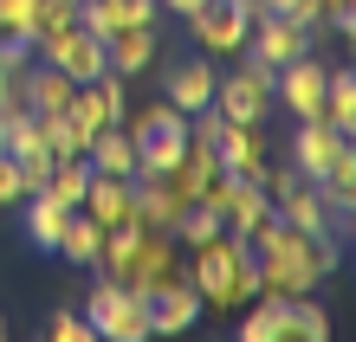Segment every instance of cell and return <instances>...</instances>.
Returning a JSON list of instances; mask_svg holds the SVG:
<instances>
[{"mask_svg": "<svg viewBox=\"0 0 356 342\" xmlns=\"http://www.w3.org/2000/svg\"><path fill=\"white\" fill-rule=\"evenodd\" d=\"M246 246H253V259H259V291H272V297H311L337 271V239L298 232V226H285L279 213H272Z\"/></svg>", "mask_w": 356, "mask_h": 342, "instance_id": "6da1fadb", "label": "cell"}, {"mask_svg": "<svg viewBox=\"0 0 356 342\" xmlns=\"http://www.w3.org/2000/svg\"><path fill=\"white\" fill-rule=\"evenodd\" d=\"M188 284H195L201 310H246L259 297V259L253 246L220 232V239L195 246V265H188Z\"/></svg>", "mask_w": 356, "mask_h": 342, "instance_id": "7a4b0ae2", "label": "cell"}, {"mask_svg": "<svg viewBox=\"0 0 356 342\" xmlns=\"http://www.w3.org/2000/svg\"><path fill=\"white\" fill-rule=\"evenodd\" d=\"M123 136H130V148H136V175H169L181 142H188V117L169 97H156V103H143V110L123 117Z\"/></svg>", "mask_w": 356, "mask_h": 342, "instance_id": "3957f363", "label": "cell"}, {"mask_svg": "<svg viewBox=\"0 0 356 342\" xmlns=\"http://www.w3.org/2000/svg\"><path fill=\"white\" fill-rule=\"evenodd\" d=\"M85 323L104 342H143V336H149V297L123 291L117 277H97L91 297H85Z\"/></svg>", "mask_w": 356, "mask_h": 342, "instance_id": "277c9868", "label": "cell"}, {"mask_svg": "<svg viewBox=\"0 0 356 342\" xmlns=\"http://www.w3.org/2000/svg\"><path fill=\"white\" fill-rule=\"evenodd\" d=\"M266 194H272V213H279L285 226L337 239V226H330V207H324V194H318V181H305L291 162H272V168H266Z\"/></svg>", "mask_w": 356, "mask_h": 342, "instance_id": "5b68a950", "label": "cell"}, {"mask_svg": "<svg viewBox=\"0 0 356 342\" xmlns=\"http://www.w3.org/2000/svg\"><path fill=\"white\" fill-rule=\"evenodd\" d=\"M207 110H220L227 123H266L272 110H279V97H272V71L259 65V58H240L234 71L214 78V103Z\"/></svg>", "mask_w": 356, "mask_h": 342, "instance_id": "8992f818", "label": "cell"}, {"mask_svg": "<svg viewBox=\"0 0 356 342\" xmlns=\"http://www.w3.org/2000/svg\"><path fill=\"white\" fill-rule=\"evenodd\" d=\"M181 271H188V265H181L175 232H169V226H143L136 246H130V259H123V277H117V284L136 291V297H149V291H162V284L181 277Z\"/></svg>", "mask_w": 356, "mask_h": 342, "instance_id": "52a82bcc", "label": "cell"}, {"mask_svg": "<svg viewBox=\"0 0 356 342\" xmlns=\"http://www.w3.org/2000/svg\"><path fill=\"white\" fill-rule=\"evenodd\" d=\"M201 200L227 220V232H234V239H253V232L272 220V194H266V181H246V175H214Z\"/></svg>", "mask_w": 356, "mask_h": 342, "instance_id": "ba28073f", "label": "cell"}, {"mask_svg": "<svg viewBox=\"0 0 356 342\" xmlns=\"http://www.w3.org/2000/svg\"><path fill=\"white\" fill-rule=\"evenodd\" d=\"M39 58H46V65H58V71H65L72 84H91L97 71H111V58H104V39L85 26V19H72V26H58V33H46V39H39V46H33Z\"/></svg>", "mask_w": 356, "mask_h": 342, "instance_id": "9c48e42d", "label": "cell"}, {"mask_svg": "<svg viewBox=\"0 0 356 342\" xmlns=\"http://www.w3.org/2000/svg\"><path fill=\"white\" fill-rule=\"evenodd\" d=\"M246 26H253L246 0H207L201 13H188V33H195V46L207 58H240L246 52Z\"/></svg>", "mask_w": 356, "mask_h": 342, "instance_id": "30bf717a", "label": "cell"}, {"mask_svg": "<svg viewBox=\"0 0 356 342\" xmlns=\"http://www.w3.org/2000/svg\"><path fill=\"white\" fill-rule=\"evenodd\" d=\"M311 46H318V33L298 26V19H285V13H259L253 26H246V58H259L266 71H279V65H291V58H305Z\"/></svg>", "mask_w": 356, "mask_h": 342, "instance_id": "8fae6325", "label": "cell"}, {"mask_svg": "<svg viewBox=\"0 0 356 342\" xmlns=\"http://www.w3.org/2000/svg\"><path fill=\"white\" fill-rule=\"evenodd\" d=\"M214 155H220V175L266 181V168H272L266 123H227V117H220V130H214Z\"/></svg>", "mask_w": 356, "mask_h": 342, "instance_id": "7c38bea8", "label": "cell"}, {"mask_svg": "<svg viewBox=\"0 0 356 342\" xmlns=\"http://www.w3.org/2000/svg\"><path fill=\"white\" fill-rule=\"evenodd\" d=\"M350 142H356V136H343V130H330V123H324V117H305V123H298V136H291V142H285V148H291V155H285V162H291V168H298V175H305V181H318V175H324V168H330V162H337V155H343V148H350Z\"/></svg>", "mask_w": 356, "mask_h": 342, "instance_id": "4fadbf2b", "label": "cell"}, {"mask_svg": "<svg viewBox=\"0 0 356 342\" xmlns=\"http://www.w3.org/2000/svg\"><path fill=\"white\" fill-rule=\"evenodd\" d=\"M214 58L207 52H195V58H175L169 65V78H162V97L175 103L181 117H195V110H207V103H214Z\"/></svg>", "mask_w": 356, "mask_h": 342, "instance_id": "5bb4252c", "label": "cell"}, {"mask_svg": "<svg viewBox=\"0 0 356 342\" xmlns=\"http://www.w3.org/2000/svg\"><path fill=\"white\" fill-rule=\"evenodd\" d=\"M195 316H201V297H195V284H188V271L169 277L162 291H149V336H181Z\"/></svg>", "mask_w": 356, "mask_h": 342, "instance_id": "9a60e30c", "label": "cell"}, {"mask_svg": "<svg viewBox=\"0 0 356 342\" xmlns=\"http://www.w3.org/2000/svg\"><path fill=\"white\" fill-rule=\"evenodd\" d=\"M156 52H162V33H156V26H123V33L104 39V58H111V71H117V78L149 71V65H156Z\"/></svg>", "mask_w": 356, "mask_h": 342, "instance_id": "2e32d148", "label": "cell"}, {"mask_svg": "<svg viewBox=\"0 0 356 342\" xmlns=\"http://www.w3.org/2000/svg\"><path fill=\"white\" fill-rule=\"evenodd\" d=\"M85 213L97 226H143L136 200H130V181H117V175H91L85 181Z\"/></svg>", "mask_w": 356, "mask_h": 342, "instance_id": "e0dca14e", "label": "cell"}, {"mask_svg": "<svg viewBox=\"0 0 356 342\" xmlns=\"http://www.w3.org/2000/svg\"><path fill=\"white\" fill-rule=\"evenodd\" d=\"M240 336L246 342H291V297L259 291L253 304H246V316H240Z\"/></svg>", "mask_w": 356, "mask_h": 342, "instance_id": "ac0fdd59", "label": "cell"}, {"mask_svg": "<svg viewBox=\"0 0 356 342\" xmlns=\"http://www.w3.org/2000/svg\"><path fill=\"white\" fill-rule=\"evenodd\" d=\"M85 162H91V175H117V181H130V175H136V148H130V136H123V123H117V130H97V136H91Z\"/></svg>", "mask_w": 356, "mask_h": 342, "instance_id": "d6986e66", "label": "cell"}, {"mask_svg": "<svg viewBox=\"0 0 356 342\" xmlns=\"http://www.w3.org/2000/svg\"><path fill=\"white\" fill-rule=\"evenodd\" d=\"M19 207H26V239H33L39 252H58V232H65V213H72V207H58L52 194H26Z\"/></svg>", "mask_w": 356, "mask_h": 342, "instance_id": "ffe728a7", "label": "cell"}, {"mask_svg": "<svg viewBox=\"0 0 356 342\" xmlns=\"http://www.w3.org/2000/svg\"><path fill=\"white\" fill-rule=\"evenodd\" d=\"M324 123L343 130V136H356V71L350 65H337L324 78Z\"/></svg>", "mask_w": 356, "mask_h": 342, "instance_id": "44dd1931", "label": "cell"}, {"mask_svg": "<svg viewBox=\"0 0 356 342\" xmlns=\"http://www.w3.org/2000/svg\"><path fill=\"white\" fill-rule=\"evenodd\" d=\"M324 336H330V310L318 304V291L291 297V342H324Z\"/></svg>", "mask_w": 356, "mask_h": 342, "instance_id": "7402d4cb", "label": "cell"}, {"mask_svg": "<svg viewBox=\"0 0 356 342\" xmlns=\"http://www.w3.org/2000/svg\"><path fill=\"white\" fill-rule=\"evenodd\" d=\"M266 13H285V19H298V26H311L318 33L324 26V13H318V0H259Z\"/></svg>", "mask_w": 356, "mask_h": 342, "instance_id": "603a6c76", "label": "cell"}, {"mask_svg": "<svg viewBox=\"0 0 356 342\" xmlns=\"http://www.w3.org/2000/svg\"><path fill=\"white\" fill-rule=\"evenodd\" d=\"M26 200V175H19V162L0 148V207H19Z\"/></svg>", "mask_w": 356, "mask_h": 342, "instance_id": "cb8c5ba5", "label": "cell"}, {"mask_svg": "<svg viewBox=\"0 0 356 342\" xmlns=\"http://www.w3.org/2000/svg\"><path fill=\"white\" fill-rule=\"evenodd\" d=\"M0 65H7V71H26L33 65V39L26 33H0Z\"/></svg>", "mask_w": 356, "mask_h": 342, "instance_id": "d4e9b609", "label": "cell"}, {"mask_svg": "<svg viewBox=\"0 0 356 342\" xmlns=\"http://www.w3.org/2000/svg\"><path fill=\"white\" fill-rule=\"evenodd\" d=\"M318 13H324V26H337L343 39L356 33V0H318Z\"/></svg>", "mask_w": 356, "mask_h": 342, "instance_id": "484cf974", "label": "cell"}, {"mask_svg": "<svg viewBox=\"0 0 356 342\" xmlns=\"http://www.w3.org/2000/svg\"><path fill=\"white\" fill-rule=\"evenodd\" d=\"M52 336H58V342H85V336H91L85 310H58V316H52Z\"/></svg>", "mask_w": 356, "mask_h": 342, "instance_id": "4316f807", "label": "cell"}, {"mask_svg": "<svg viewBox=\"0 0 356 342\" xmlns=\"http://www.w3.org/2000/svg\"><path fill=\"white\" fill-rule=\"evenodd\" d=\"M13 84H19V71L0 65V110H7V103H19V97H13ZM19 110H26V103H19Z\"/></svg>", "mask_w": 356, "mask_h": 342, "instance_id": "83f0119b", "label": "cell"}, {"mask_svg": "<svg viewBox=\"0 0 356 342\" xmlns=\"http://www.w3.org/2000/svg\"><path fill=\"white\" fill-rule=\"evenodd\" d=\"M156 7H162V13H175V19H188V13H201L207 0H156Z\"/></svg>", "mask_w": 356, "mask_h": 342, "instance_id": "f1b7e54d", "label": "cell"}, {"mask_svg": "<svg viewBox=\"0 0 356 342\" xmlns=\"http://www.w3.org/2000/svg\"><path fill=\"white\" fill-rule=\"evenodd\" d=\"M0 336H7V316H0Z\"/></svg>", "mask_w": 356, "mask_h": 342, "instance_id": "f546056e", "label": "cell"}]
</instances>
